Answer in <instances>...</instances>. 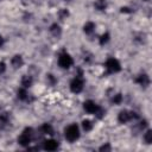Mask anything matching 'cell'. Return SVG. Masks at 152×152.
<instances>
[{"mask_svg":"<svg viewBox=\"0 0 152 152\" xmlns=\"http://www.w3.org/2000/svg\"><path fill=\"white\" fill-rule=\"evenodd\" d=\"M64 135H65V139L68 141H70V142L76 141L80 138V128H78V126L76 124L69 125L64 129Z\"/></svg>","mask_w":152,"mask_h":152,"instance_id":"cell-1","label":"cell"},{"mask_svg":"<svg viewBox=\"0 0 152 152\" xmlns=\"http://www.w3.org/2000/svg\"><path fill=\"white\" fill-rule=\"evenodd\" d=\"M33 129L31 128V127H26L23 132H21V134L18 137V142H19V145H21V146H24V147H26V146H28L30 144H31V141H32V139H33Z\"/></svg>","mask_w":152,"mask_h":152,"instance_id":"cell-2","label":"cell"},{"mask_svg":"<svg viewBox=\"0 0 152 152\" xmlns=\"http://www.w3.org/2000/svg\"><path fill=\"white\" fill-rule=\"evenodd\" d=\"M74 64V59L72 57L65 52V51H62L58 56V65L62 68V69H69L71 65Z\"/></svg>","mask_w":152,"mask_h":152,"instance_id":"cell-3","label":"cell"},{"mask_svg":"<svg viewBox=\"0 0 152 152\" xmlns=\"http://www.w3.org/2000/svg\"><path fill=\"white\" fill-rule=\"evenodd\" d=\"M104 66H106L108 74H115V72H119V71L121 70L120 62H119L116 58H114V57H109V58L106 61Z\"/></svg>","mask_w":152,"mask_h":152,"instance_id":"cell-4","label":"cell"},{"mask_svg":"<svg viewBox=\"0 0 152 152\" xmlns=\"http://www.w3.org/2000/svg\"><path fill=\"white\" fill-rule=\"evenodd\" d=\"M83 86H84V82H83L82 71H81L80 75H76V77L70 82V90L75 94H78L83 90Z\"/></svg>","mask_w":152,"mask_h":152,"instance_id":"cell-5","label":"cell"},{"mask_svg":"<svg viewBox=\"0 0 152 152\" xmlns=\"http://www.w3.org/2000/svg\"><path fill=\"white\" fill-rule=\"evenodd\" d=\"M83 108H84V110H86L87 113H89V114H95V113L97 112V109L100 108V106L96 104L93 100H87V101H84V103H83Z\"/></svg>","mask_w":152,"mask_h":152,"instance_id":"cell-6","label":"cell"},{"mask_svg":"<svg viewBox=\"0 0 152 152\" xmlns=\"http://www.w3.org/2000/svg\"><path fill=\"white\" fill-rule=\"evenodd\" d=\"M131 120H133V119H132V110L124 109V110H121V112L119 113V115H118V121H119L120 124H126V122H128V121H131Z\"/></svg>","mask_w":152,"mask_h":152,"instance_id":"cell-7","label":"cell"},{"mask_svg":"<svg viewBox=\"0 0 152 152\" xmlns=\"http://www.w3.org/2000/svg\"><path fill=\"white\" fill-rule=\"evenodd\" d=\"M10 122H11V116H10V113H0V129H5L6 127L10 126Z\"/></svg>","mask_w":152,"mask_h":152,"instance_id":"cell-8","label":"cell"},{"mask_svg":"<svg viewBox=\"0 0 152 152\" xmlns=\"http://www.w3.org/2000/svg\"><path fill=\"white\" fill-rule=\"evenodd\" d=\"M58 142L53 139H48L43 142V148L46 150V151H56L58 148Z\"/></svg>","mask_w":152,"mask_h":152,"instance_id":"cell-9","label":"cell"},{"mask_svg":"<svg viewBox=\"0 0 152 152\" xmlns=\"http://www.w3.org/2000/svg\"><path fill=\"white\" fill-rule=\"evenodd\" d=\"M135 82H137L139 86H141V87H144V88H147L148 84H150V77H148L147 74H140V75L135 78Z\"/></svg>","mask_w":152,"mask_h":152,"instance_id":"cell-10","label":"cell"},{"mask_svg":"<svg viewBox=\"0 0 152 152\" xmlns=\"http://www.w3.org/2000/svg\"><path fill=\"white\" fill-rule=\"evenodd\" d=\"M17 97H18L19 100H21V101H26V102L32 101V100H30V95H28L26 88H19V89L17 90Z\"/></svg>","mask_w":152,"mask_h":152,"instance_id":"cell-11","label":"cell"},{"mask_svg":"<svg viewBox=\"0 0 152 152\" xmlns=\"http://www.w3.org/2000/svg\"><path fill=\"white\" fill-rule=\"evenodd\" d=\"M11 64H12V66L14 69H19V68H21L24 65V59H23V57L20 55H15V56L12 57Z\"/></svg>","mask_w":152,"mask_h":152,"instance_id":"cell-12","label":"cell"},{"mask_svg":"<svg viewBox=\"0 0 152 152\" xmlns=\"http://www.w3.org/2000/svg\"><path fill=\"white\" fill-rule=\"evenodd\" d=\"M49 31H50V33H51L53 37H56V38H59V37L62 36V28H61V26H59L58 24H52V25L50 26Z\"/></svg>","mask_w":152,"mask_h":152,"instance_id":"cell-13","label":"cell"},{"mask_svg":"<svg viewBox=\"0 0 152 152\" xmlns=\"http://www.w3.org/2000/svg\"><path fill=\"white\" fill-rule=\"evenodd\" d=\"M32 83H33V78L31 75H24L21 77V86L24 88H30L32 86Z\"/></svg>","mask_w":152,"mask_h":152,"instance_id":"cell-14","label":"cell"},{"mask_svg":"<svg viewBox=\"0 0 152 152\" xmlns=\"http://www.w3.org/2000/svg\"><path fill=\"white\" fill-rule=\"evenodd\" d=\"M40 131L43 132V134H49V135H52L53 134V127L51 126V124H43L42 127H40Z\"/></svg>","mask_w":152,"mask_h":152,"instance_id":"cell-15","label":"cell"},{"mask_svg":"<svg viewBox=\"0 0 152 152\" xmlns=\"http://www.w3.org/2000/svg\"><path fill=\"white\" fill-rule=\"evenodd\" d=\"M83 31H84V33H87V34H91V33L95 31V24H94L93 21L86 23L84 26H83Z\"/></svg>","mask_w":152,"mask_h":152,"instance_id":"cell-16","label":"cell"},{"mask_svg":"<svg viewBox=\"0 0 152 152\" xmlns=\"http://www.w3.org/2000/svg\"><path fill=\"white\" fill-rule=\"evenodd\" d=\"M94 7L97 11H104L107 8V0H96L94 2Z\"/></svg>","mask_w":152,"mask_h":152,"instance_id":"cell-17","label":"cell"},{"mask_svg":"<svg viewBox=\"0 0 152 152\" xmlns=\"http://www.w3.org/2000/svg\"><path fill=\"white\" fill-rule=\"evenodd\" d=\"M93 127H94V124H93L91 120L86 119V120L82 121V128H83L86 132H90V131L93 129Z\"/></svg>","mask_w":152,"mask_h":152,"instance_id":"cell-18","label":"cell"},{"mask_svg":"<svg viewBox=\"0 0 152 152\" xmlns=\"http://www.w3.org/2000/svg\"><path fill=\"white\" fill-rule=\"evenodd\" d=\"M122 94H120V93H118V94H115V95H113V97H112V103H114V104H120L121 102H122Z\"/></svg>","mask_w":152,"mask_h":152,"instance_id":"cell-19","label":"cell"},{"mask_svg":"<svg viewBox=\"0 0 152 152\" xmlns=\"http://www.w3.org/2000/svg\"><path fill=\"white\" fill-rule=\"evenodd\" d=\"M69 11L68 10H65V8H62V10H59L58 11V18L61 19V20H64V19H66L68 17H69Z\"/></svg>","mask_w":152,"mask_h":152,"instance_id":"cell-20","label":"cell"},{"mask_svg":"<svg viewBox=\"0 0 152 152\" xmlns=\"http://www.w3.org/2000/svg\"><path fill=\"white\" fill-rule=\"evenodd\" d=\"M109 38H110V36H109V33L108 32H106V33H103L101 37H100V45H104L106 43H108L109 42Z\"/></svg>","mask_w":152,"mask_h":152,"instance_id":"cell-21","label":"cell"},{"mask_svg":"<svg viewBox=\"0 0 152 152\" xmlns=\"http://www.w3.org/2000/svg\"><path fill=\"white\" fill-rule=\"evenodd\" d=\"M144 140L146 144H151L152 142V131L151 129H147L145 135H144Z\"/></svg>","mask_w":152,"mask_h":152,"instance_id":"cell-22","label":"cell"},{"mask_svg":"<svg viewBox=\"0 0 152 152\" xmlns=\"http://www.w3.org/2000/svg\"><path fill=\"white\" fill-rule=\"evenodd\" d=\"M46 82H48L50 86H53V84L56 83V78L53 77V75L48 74V75H46Z\"/></svg>","mask_w":152,"mask_h":152,"instance_id":"cell-23","label":"cell"},{"mask_svg":"<svg viewBox=\"0 0 152 152\" xmlns=\"http://www.w3.org/2000/svg\"><path fill=\"white\" fill-rule=\"evenodd\" d=\"M95 115H96V118H99V119H102V118H103V115H104V109L100 107V108L97 109V112L95 113Z\"/></svg>","mask_w":152,"mask_h":152,"instance_id":"cell-24","label":"cell"},{"mask_svg":"<svg viewBox=\"0 0 152 152\" xmlns=\"http://www.w3.org/2000/svg\"><path fill=\"white\" fill-rule=\"evenodd\" d=\"M99 150H100V151H110V150H112V147H110V145H109V144H106V145H102Z\"/></svg>","mask_w":152,"mask_h":152,"instance_id":"cell-25","label":"cell"},{"mask_svg":"<svg viewBox=\"0 0 152 152\" xmlns=\"http://www.w3.org/2000/svg\"><path fill=\"white\" fill-rule=\"evenodd\" d=\"M6 70V64L4 62H0V74H4Z\"/></svg>","mask_w":152,"mask_h":152,"instance_id":"cell-26","label":"cell"},{"mask_svg":"<svg viewBox=\"0 0 152 152\" xmlns=\"http://www.w3.org/2000/svg\"><path fill=\"white\" fill-rule=\"evenodd\" d=\"M121 12H122V13H132L133 11H132L129 7H121Z\"/></svg>","mask_w":152,"mask_h":152,"instance_id":"cell-27","label":"cell"},{"mask_svg":"<svg viewBox=\"0 0 152 152\" xmlns=\"http://www.w3.org/2000/svg\"><path fill=\"white\" fill-rule=\"evenodd\" d=\"M4 44H5V39L2 38V36H0V48H2Z\"/></svg>","mask_w":152,"mask_h":152,"instance_id":"cell-28","label":"cell"},{"mask_svg":"<svg viewBox=\"0 0 152 152\" xmlns=\"http://www.w3.org/2000/svg\"><path fill=\"white\" fill-rule=\"evenodd\" d=\"M144 1H148V0H144Z\"/></svg>","mask_w":152,"mask_h":152,"instance_id":"cell-29","label":"cell"},{"mask_svg":"<svg viewBox=\"0 0 152 152\" xmlns=\"http://www.w3.org/2000/svg\"><path fill=\"white\" fill-rule=\"evenodd\" d=\"M0 1H1V0H0Z\"/></svg>","mask_w":152,"mask_h":152,"instance_id":"cell-30","label":"cell"}]
</instances>
